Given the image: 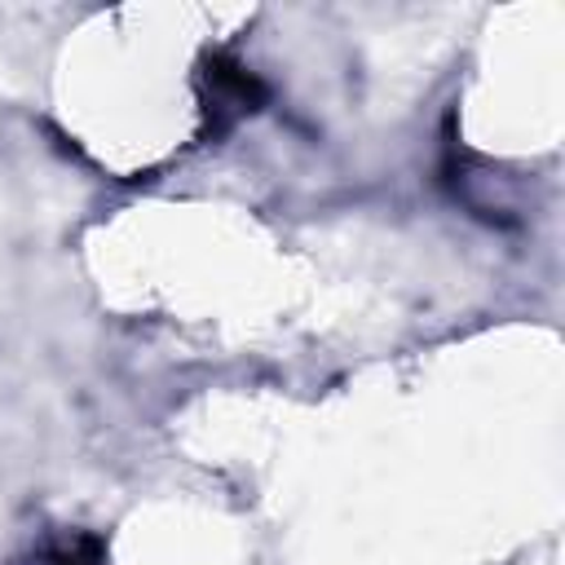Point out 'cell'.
<instances>
[{"mask_svg":"<svg viewBox=\"0 0 565 565\" xmlns=\"http://www.w3.org/2000/svg\"><path fill=\"white\" fill-rule=\"evenodd\" d=\"M199 84H203V110L216 119V124H212L216 132H225L234 119L252 115V110L265 102L260 79L247 75V71H243L238 62H230V57H207Z\"/></svg>","mask_w":565,"mask_h":565,"instance_id":"obj_1","label":"cell"}]
</instances>
